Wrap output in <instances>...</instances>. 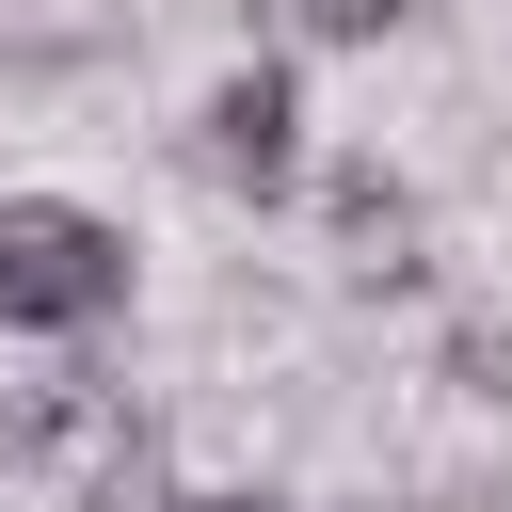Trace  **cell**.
Returning a JSON list of instances; mask_svg holds the SVG:
<instances>
[{
  "instance_id": "6da1fadb",
  "label": "cell",
  "mask_w": 512,
  "mask_h": 512,
  "mask_svg": "<svg viewBox=\"0 0 512 512\" xmlns=\"http://www.w3.org/2000/svg\"><path fill=\"white\" fill-rule=\"evenodd\" d=\"M128 320V224L80 208V192H0V336L64 352V336H112Z\"/></svg>"
},
{
  "instance_id": "7a4b0ae2",
  "label": "cell",
  "mask_w": 512,
  "mask_h": 512,
  "mask_svg": "<svg viewBox=\"0 0 512 512\" xmlns=\"http://www.w3.org/2000/svg\"><path fill=\"white\" fill-rule=\"evenodd\" d=\"M192 160L240 192V208H272V192H304V80H288V48L256 32L208 96H192Z\"/></svg>"
},
{
  "instance_id": "3957f363",
  "label": "cell",
  "mask_w": 512,
  "mask_h": 512,
  "mask_svg": "<svg viewBox=\"0 0 512 512\" xmlns=\"http://www.w3.org/2000/svg\"><path fill=\"white\" fill-rule=\"evenodd\" d=\"M112 368H96V336H64L48 368H0V464L16 480H64V464H96L112 448Z\"/></svg>"
},
{
  "instance_id": "277c9868",
  "label": "cell",
  "mask_w": 512,
  "mask_h": 512,
  "mask_svg": "<svg viewBox=\"0 0 512 512\" xmlns=\"http://www.w3.org/2000/svg\"><path fill=\"white\" fill-rule=\"evenodd\" d=\"M320 224H336L352 288H416V192L384 160H320Z\"/></svg>"
},
{
  "instance_id": "5b68a950",
  "label": "cell",
  "mask_w": 512,
  "mask_h": 512,
  "mask_svg": "<svg viewBox=\"0 0 512 512\" xmlns=\"http://www.w3.org/2000/svg\"><path fill=\"white\" fill-rule=\"evenodd\" d=\"M80 512H176V464H160L144 416H112V448L80 464Z\"/></svg>"
},
{
  "instance_id": "8992f818",
  "label": "cell",
  "mask_w": 512,
  "mask_h": 512,
  "mask_svg": "<svg viewBox=\"0 0 512 512\" xmlns=\"http://www.w3.org/2000/svg\"><path fill=\"white\" fill-rule=\"evenodd\" d=\"M240 32H304V48H384L416 0H224Z\"/></svg>"
},
{
  "instance_id": "52a82bcc",
  "label": "cell",
  "mask_w": 512,
  "mask_h": 512,
  "mask_svg": "<svg viewBox=\"0 0 512 512\" xmlns=\"http://www.w3.org/2000/svg\"><path fill=\"white\" fill-rule=\"evenodd\" d=\"M448 384H464V400H512V336H496V320H448Z\"/></svg>"
},
{
  "instance_id": "ba28073f",
  "label": "cell",
  "mask_w": 512,
  "mask_h": 512,
  "mask_svg": "<svg viewBox=\"0 0 512 512\" xmlns=\"http://www.w3.org/2000/svg\"><path fill=\"white\" fill-rule=\"evenodd\" d=\"M176 512H288L272 480H208V496H176Z\"/></svg>"
}]
</instances>
